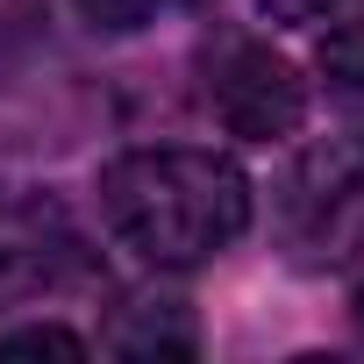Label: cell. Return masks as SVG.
I'll return each mask as SVG.
<instances>
[{
  "instance_id": "1",
  "label": "cell",
  "mask_w": 364,
  "mask_h": 364,
  "mask_svg": "<svg viewBox=\"0 0 364 364\" xmlns=\"http://www.w3.org/2000/svg\"><path fill=\"white\" fill-rule=\"evenodd\" d=\"M100 215L143 264L186 272L222 257L250 229V178L236 157L193 150V143L122 150L100 171Z\"/></svg>"
},
{
  "instance_id": "2",
  "label": "cell",
  "mask_w": 364,
  "mask_h": 364,
  "mask_svg": "<svg viewBox=\"0 0 364 364\" xmlns=\"http://www.w3.org/2000/svg\"><path fill=\"white\" fill-rule=\"evenodd\" d=\"M279 243L293 264L328 272L364 250V136L314 143L279 178Z\"/></svg>"
},
{
  "instance_id": "3",
  "label": "cell",
  "mask_w": 364,
  "mask_h": 364,
  "mask_svg": "<svg viewBox=\"0 0 364 364\" xmlns=\"http://www.w3.org/2000/svg\"><path fill=\"white\" fill-rule=\"evenodd\" d=\"M193 72H200L208 114L229 136H243V143H286L307 122V79H300V65L279 58L250 29H215L200 43Z\"/></svg>"
},
{
  "instance_id": "4",
  "label": "cell",
  "mask_w": 364,
  "mask_h": 364,
  "mask_svg": "<svg viewBox=\"0 0 364 364\" xmlns=\"http://www.w3.org/2000/svg\"><path fill=\"white\" fill-rule=\"evenodd\" d=\"M79 279H93V250L65 200L36 186H0V307L65 293Z\"/></svg>"
},
{
  "instance_id": "5",
  "label": "cell",
  "mask_w": 364,
  "mask_h": 364,
  "mask_svg": "<svg viewBox=\"0 0 364 364\" xmlns=\"http://www.w3.org/2000/svg\"><path fill=\"white\" fill-rule=\"evenodd\" d=\"M100 343L114 357H193L200 350V328H193V307L178 293H129L107 314V336Z\"/></svg>"
},
{
  "instance_id": "6",
  "label": "cell",
  "mask_w": 364,
  "mask_h": 364,
  "mask_svg": "<svg viewBox=\"0 0 364 364\" xmlns=\"http://www.w3.org/2000/svg\"><path fill=\"white\" fill-rule=\"evenodd\" d=\"M314 65H321V79H328V93H336V100H350V107H364V15H350V22H336V29L321 36V50H314Z\"/></svg>"
},
{
  "instance_id": "7",
  "label": "cell",
  "mask_w": 364,
  "mask_h": 364,
  "mask_svg": "<svg viewBox=\"0 0 364 364\" xmlns=\"http://www.w3.org/2000/svg\"><path fill=\"white\" fill-rule=\"evenodd\" d=\"M86 357V336L79 328H58V321H36V328H8L0 336V357Z\"/></svg>"
},
{
  "instance_id": "8",
  "label": "cell",
  "mask_w": 364,
  "mask_h": 364,
  "mask_svg": "<svg viewBox=\"0 0 364 364\" xmlns=\"http://www.w3.org/2000/svg\"><path fill=\"white\" fill-rule=\"evenodd\" d=\"M72 8L93 22V29H107V36H129V29H143V22H157L171 0H72Z\"/></svg>"
},
{
  "instance_id": "9",
  "label": "cell",
  "mask_w": 364,
  "mask_h": 364,
  "mask_svg": "<svg viewBox=\"0 0 364 364\" xmlns=\"http://www.w3.org/2000/svg\"><path fill=\"white\" fill-rule=\"evenodd\" d=\"M336 8H350V0H257V15L279 22V29H307V22H328Z\"/></svg>"
},
{
  "instance_id": "10",
  "label": "cell",
  "mask_w": 364,
  "mask_h": 364,
  "mask_svg": "<svg viewBox=\"0 0 364 364\" xmlns=\"http://www.w3.org/2000/svg\"><path fill=\"white\" fill-rule=\"evenodd\" d=\"M350 314H357V328H364V279H357V300H350Z\"/></svg>"
}]
</instances>
